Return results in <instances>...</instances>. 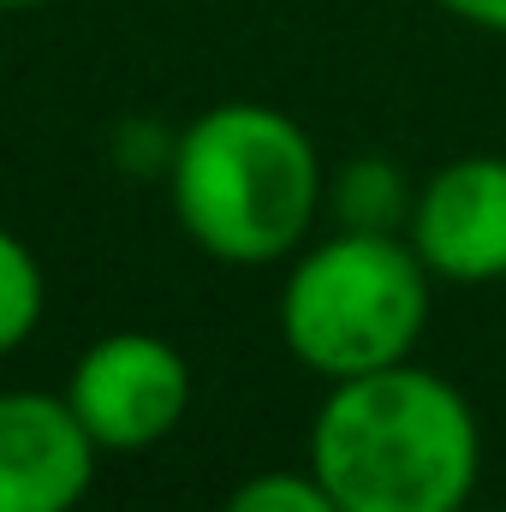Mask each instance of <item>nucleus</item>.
I'll use <instances>...</instances> for the list:
<instances>
[{"instance_id": "f03ea898", "label": "nucleus", "mask_w": 506, "mask_h": 512, "mask_svg": "<svg viewBox=\"0 0 506 512\" xmlns=\"http://www.w3.org/2000/svg\"><path fill=\"white\" fill-rule=\"evenodd\" d=\"M167 197L203 256L227 268L292 262L322 215L316 137L268 102H215L173 137Z\"/></svg>"}, {"instance_id": "f8f14e48", "label": "nucleus", "mask_w": 506, "mask_h": 512, "mask_svg": "<svg viewBox=\"0 0 506 512\" xmlns=\"http://www.w3.org/2000/svg\"><path fill=\"white\" fill-rule=\"evenodd\" d=\"M465 512H471V507H465ZM483 512H506V507H483Z\"/></svg>"}, {"instance_id": "f257e3e1", "label": "nucleus", "mask_w": 506, "mask_h": 512, "mask_svg": "<svg viewBox=\"0 0 506 512\" xmlns=\"http://www.w3.org/2000/svg\"><path fill=\"white\" fill-rule=\"evenodd\" d=\"M310 471L346 512H465L483 429L459 387L423 364L328 382L310 417Z\"/></svg>"}, {"instance_id": "423d86ee", "label": "nucleus", "mask_w": 506, "mask_h": 512, "mask_svg": "<svg viewBox=\"0 0 506 512\" xmlns=\"http://www.w3.org/2000/svg\"><path fill=\"white\" fill-rule=\"evenodd\" d=\"M102 447L66 405V393H0V512H78L96 483Z\"/></svg>"}, {"instance_id": "6e6552de", "label": "nucleus", "mask_w": 506, "mask_h": 512, "mask_svg": "<svg viewBox=\"0 0 506 512\" xmlns=\"http://www.w3.org/2000/svg\"><path fill=\"white\" fill-rule=\"evenodd\" d=\"M405 209H411V191L399 185V173L387 161H358L340 179V215H346V227H381V233H393V221H405Z\"/></svg>"}, {"instance_id": "9d476101", "label": "nucleus", "mask_w": 506, "mask_h": 512, "mask_svg": "<svg viewBox=\"0 0 506 512\" xmlns=\"http://www.w3.org/2000/svg\"><path fill=\"white\" fill-rule=\"evenodd\" d=\"M441 12H453L459 24L483 30V36H506V0H435Z\"/></svg>"}, {"instance_id": "20e7f679", "label": "nucleus", "mask_w": 506, "mask_h": 512, "mask_svg": "<svg viewBox=\"0 0 506 512\" xmlns=\"http://www.w3.org/2000/svg\"><path fill=\"white\" fill-rule=\"evenodd\" d=\"M66 405L102 453H149L191 411V364L173 340L120 328L84 346L66 376Z\"/></svg>"}, {"instance_id": "0eeeda50", "label": "nucleus", "mask_w": 506, "mask_h": 512, "mask_svg": "<svg viewBox=\"0 0 506 512\" xmlns=\"http://www.w3.org/2000/svg\"><path fill=\"white\" fill-rule=\"evenodd\" d=\"M42 310H48L42 262H36V251H30L18 233L0 227V358H12V352L36 334Z\"/></svg>"}, {"instance_id": "1a4fd4ad", "label": "nucleus", "mask_w": 506, "mask_h": 512, "mask_svg": "<svg viewBox=\"0 0 506 512\" xmlns=\"http://www.w3.org/2000/svg\"><path fill=\"white\" fill-rule=\"evenodd\" d=\"M221 512H346L322 483H316V471L304 465V471H256L245 477L233 495H227V507Z\"/></svg>"}, {"instance_id": "39448f33", "label": "nucleus", "mask_w": 506, "mask_h": 512, "mask_svg": "<svg viewBox=\"0 0 506 512\" xmlns=\"http://www.w3.org/2000/svg\"><path fill=\"white\" fill-rule=\"evenodd\" d=\"M405 239L435 280H506V155H459L435 167L405 209Z\"/></svg>"}, {"instance_id": "7ed1b4c3", "label": "nucleus", "mask_w": 506, "mask_h": 512, "mask_svg": "<svg viewBox=\"0 0 506 512\" xmlns=\"http://www.w3.org/2000/svg\"><path fill=\"white\" fill-rule=\"evenodd\" d=\"M435 274L405 233L340 227L292 256L280 286V340L322 382L405 364L429 328Z\"/></svg>"}, {"instance_id": "9b49d317", "label": "nucleus", "mask_w": 506, "mask_h": 512, "mask_svg": "<svg viewBox=\"0 0 506 512\" xmlns=\"http://www.w3.org/2000/svg\"><path fill=\"white\" fill-rule=\"evenodd\" d=\"M6 12H24V6H48V0H0Z\"/></svg>"}]
</instances>
